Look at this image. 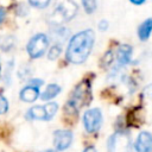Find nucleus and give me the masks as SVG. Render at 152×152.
<instances>
[{
  "label": "nucleus",
  "instance_id": "1",
  "mask_svg": "<svg viewBox=\"0 0 152 152\" xmlns=\"http://www.w3.org/2000/svg\"><path fill=\"white\" fill-rule=\"evenodd\" d=\"M95 34L91 30H83L70 39L65 57L72 64H82L89 57L91 49L94 46Z\"/></svg>",
  "mask_w": 152,
  "mask_h": 152
},
{
  "label": "nucleus",
  "instance_id": "2",
  "mask_svg": "<svg viewBox=\"0 0 152 152\" xmlns=\"http://www.w3.org/2000/svg\"><path fill=\"white\" fill-rule=\"evenodd\" d=\"M90 101H91L90 82L88 80H84L81 83H78V86L71 93V96H70L65 108H70V109H74L77 112L81 107L88 104Z\"/></svg>",
  "mask_w": 152,
  "mask_h": 152
},
{
  "label": "nucleus",
  "instance_id": "3",
  "mask_svg": "<svg viewBox=\"0 0 152 152\" xmlns=\"http://www.w3.org/2000/svg\"><path fill=\"white\" fill-rule=\"evenodd\" d=\"M76 13L77 5L74 0H57L52 18L55 19V24H59L61 21H68L72 19Z\"/></svg>",
  "mask_w": 152,
  "mask_h": 152
},
{
  "label": "nucleus",
  "instance_id": "4",
  "mask_svg": "<svg viewBox=\"0 0 152 152\" xmlns=\"http://www.w3.org/2000/svg\"><path fill=\"white\" fill-rule=\"evenodd\" d=\"M108 152H132L133 145L129 134L125 131H118L108 139Z\"/></svg>",
  "mask_w": 152,
  "mask_h": 152
},
{
  "label": "nucleus",
  "instance_id": "5",
  "mask_svg": "<svg viewBox=\"0 0 152 152\" xmlns=\"http://www.w3.org/2000/svg\"><path fill=\"white\" fill-rule=\"evenodd\" d=\"M48 46H49L48 37L44 33H38L30 39V42L27 44V52H28L30 57L38 58L44 55Z\"/></svg>",
  "mask_w": 152,
  "mask_h": 152
},
{
  "label": "nucleus",
  "instance_id": "6",
  "mask_svg": "<svg viewBox=\"0 0 152 152\" xmlns=\"http://www.w3.org/2000/svg\"><path fill=\"white\" fill-rule=\"evenodd\" d=\"M84 129L88 133H95L101 128L102 125V113L99 108L88 109L83 115Z\"/></svg>",
  "mask_w": 152,
  "mask_h": 152
},
{
  "label": "nucleus",
  "instance_id": "7",
  "mask_svg": "<svg viewBox=\"0 0 152 152\" xmlns=\"http://www.w3.org/2000/svg\"><path fill=\"white\" fill-rule=\"evenodd\" d=\"M72 142V132L69 129H58L53 133V145L57 151L66 150Z\"/></svg>",
  "mask_w": 152,
  "mask_h": 152
},
{
  "label": "nucleus",
  "instance_id": "8",
  "mask_svg": "<svg viewBox=\"0 0 152 152\" xmlns=\"http://www.w3.org/2000/svg\"><path fill=\"white\" fill-rule=\"evenodd\" d=\"M134 150L137 152H152V134L147 131L139 133L134 142Z\"/></svg>",
  "mask_w": 152,
  "mask_h": 152
},
{
  "label": "nucleus",
  "instance_id": "9",
  "mask_svg": "<svg viewBox=\"0 0 152 152\" xmlns=\"http://www.w3.org/2000/svg\"><path fill=\"white\" fill-rule=\"evenodd\" d=\"M132 46L127 45V44H122L119 46L118 51H116V59L119 65L124 66L127 65L131 62V57H132Z\"/></svg>",
  "mask_w": 152,
  "mask_h": 152
},
{
  "label": "nucleus",
  "instance_id": "10",
  "mask_svg": "<svg viewBox=\"0 0 152 152\" xmlns=\"http://www.w3.org/2000/svg\"><path fill=\"white\" fill-rule=\"evenodd\" d=\"M39 96V90L38 87H34L32 84L26 86L25 88L21 89L20 91V99L25 102H33L37 100V97Z\"/></svg>",
  "mask_w": 152,
  "mask_h": 152
},
{
  "label": "nucleus",
  "instance_id": "11",
  "mask_svg": "<svg viewBox=\"0 0 152 152\" xmlns=\"http://www.w3.org/2000/svg\"><path fill=\"white\" fill-rule=\"evenodd\" d=\"M152 33V18L144 20L138 27V37L140 40H147Z\"/></svg>",
  "mask_w": 152,
  "mask_h": 152
},
{
  "label": "nucleus",
  "instance_id": "12",
  "mask_svg": "<svg viewBox=\"0 0 152 152\" xmlns=\"http://www.w3.org/2000/svg\"><path fill=\"white\" fill-rule=\"evenodd\" d=\"M61 91V87L57 86V84H49L46 87V89L43 91V94L40 95L42 100L44 101H48V100H51L53 97H56Z\"/></svg>",
  "mask_w": 152,
  "mask_h": 152
},
{
  "label": "nucleus",
  "instance_id": "13",
  "mask_svg": "<svg viewBox=\"0 0 152 152\" xmlns=\"http://www.w3.org/2000/svg\"><path fill=\"white\" fill-rule=\"evenodd\" d=\"M27 116L30 119H34V120H46L45 109L42 106H34V107H32L27 112Z\"/></svg>",
  "mask_w": 152,
  "mask_h": 152
},
{
  "label": "nucleus",
  "instance_id": "14",
  "mask_svg": "<svg viewBox=\"0 0 152 152\" xmlns=\"http://www.w3.org/2000/svg\"><path fill=\"white\" fill-rule=\"evenodd\" d=\"M14 45V39L11 36H0V48L2 50H10Z\"/></svg>",
  "mask_w": 152,
  "mask_h": 152
},
{
  "label": "nucleus",
  "instance_id": "15",
  "mask_svg": "<svg viewBox=\"0 0 152 152\" xmlns=\"http://www.w3.org/2000/svg\"><path fill=\"white\" fill-rule=\"evenodd\" d=\"M44 109H45V114H46V120H50L57 113L58 106L55 102H49V103H46L44 106Z\"/></svg>",
  "mask_w": 152,
  "mask_h": 152
},
{
  "label": "nucleus",
  "instance_id": "16",
  "mask_svg": "<svg viewBox=\"0 0 152 152\" xmlns=\"http://www.w3.org/2000/svg\"><path fill=\"white\" fill-rule=\"evenodd\" d=\"M82 5H83L84 11L88 14H91L93 12H95L97 7V0H82Z\"/></svg>",
  "mask_w": 152,
  "mask_h": 152
},
{
  "label": "nucleus",
  "instance_id": "17",
  "mask_svg": "<svg viewBox=\"0 0 152 152\" xmlns=\"http://www.w3.org/2000/svg\"><path fill=\"white\" fill-rule=\"evenodd\" d=\"M61 51H62V49H61L59 45H53V46L49 50V53H48L49 59H56V58L59 56Z\"/></svg>",
  "mask_w": 152,
  "mask_h": 152
},
{
  "label": "nucleus",
  "instance_id": "18",
  "mask_svg": "<svg viewBox=\"0 0 152 152\" xmlns=\"http://www.w3.org/2000/svg\"><path fill=\"white\" fill-rule=\"evenodd\" d=\"M28 1H30V4H31L32 6H34V7L44 8V7H46V6L50 4L51 0H28Z\"/></svg>",
  "mask_w": 152,
  "mask_h": 152
},
{
  "label": "nucleus",
  "instance_id": "19",
  "mask_svg": "<svg viewBox=\"0 0 152 152\" xmlns=\"http://www.w3.org/2000/svg\"><path fill=\"white\" fill-rule=\"evenodd\" d=\"M7 108H8V103H7V100L0 95V114H4L7 112Z\"/></svg>",
  "mask_w": 152,
  "mask_h": 152
},
{
  "label": "nucleus",
  "instance_id": "20",
  "mask_svg": "<svg viewBox=\"0 0 152 152\" xmlns=\"http://www.w3.org/2000/svg\"><path fill=\"white\" fill-rule=\"evenodd\" d=\"M99 28H100L101 31L107 30V28H108V21H107V20H101L100 24H99Z\"/></svg>",
  "mask_w": 152,
  "mask_h": 152
},
{
  "label": "nucleus",
  "instance_id": "21",
  "mask_svg": "<svg viewBox=\"0 0 152 152\" xmlns=\"http://www.w3.org/2000/svg\"><path fill=\"white\" fill-rule=\"evenodd\" d=\"M30 84H32V86H34V87H38V88H39V87L43 84V81H42V80H31Z\"/></svg>",
  "mask_w": 152,
  "mask_h": 152
},
{
  "label": "nucleus",
  "instance_id": "22",
  "mask_svg": "<svg viewBox=\"0 0 152 152\" xmlns=\"http://www.w3.org/2000/svg\"><path fill=\"white\" fill-rule=\"evenodd\" d=\"M83 152H97V151H96V148H95L94 146H87V147L83 150Z\"/></svg>",
  "mask_w": 152,
  "mask_h": 152
},
{
  "label": "nucleus",
  "instance_id": "23",
  "mask_svg": "<svg viewBox=\"0 0 152 152\" xmlns=\"http://www.w3.org/2000/svg\"><path fill=\"white\" fill-rule=\"evenodd\" d=\"M132 4H134V5H141V4H144L145 2V0H129Z\"/></svg>",
  "mask_w": 152,
  "mask_h": 152
},
{
  "label": "nucleus",
  "instance_id": "24",
  "mask_svg": "<svg viewBox=\"0 0 152 152\" xmlns=\"http://www.w3.org/2000/svg\"><path fill=\"white\" fill-rule=\"evenodd\" d=\"M4 18H5V11H4L2 8H0V24H1V21L4 20Z\"/></svg>",
  "mask_w": 152,
  "mask_h": 152
},
{
  "label": "nucleus",
  "instance_id": "25",
  "mask_svg": "<svg viewBox=\"0 0 152 152\" xmlns=\"http://www.w3.org/2000/svg\"><path fill=\"white\" fill-rule=\"evenodd\" d=\"M40 152H56L55 150H44V151H40Z\"/></svg>",
  "mask_w": 152,
  "mask_h": 152
}]
</instances>
